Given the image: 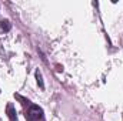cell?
Masks as SVG:
<instances>
[{
	"label": "cell",
	"instance_id": "obj_1",
	"mask_svg": "<svg viewBox=\"0 0 123 121\" xmlns=\"http://www.w3.org/2000/svg\"><path fill=\"white\" fill-rule=\"evenodd\" d=\"M26 118L27 121H39L43 118V110L39 107V105H34L30 104L27 111H26Z\"/></svg>",
	"mask_w": 123,
	"mask_h": 121
},
{
	"label": "cell",
	"instance_id": "obj_2",
	"mask_svg": "<svg viewBox=\"0 0 123 121\" xmlns=\"http://www.w3.org/2000/svg\"><path fill=\"white\" fill-rule=\"evenodd\" d=\"M7 116H9L10 121H16V110L12 104H7Z\"/></svg>",
	"mask_w": 123,
	"mask_h": 121
},
{
	"label": "cell",
	"instance_id": "obj_3",
	"mask_svg": "<svg viewBox=\"0 0 123 121\" xmlns=\"http://www.w3.org/2000/svg\"><path fill=\"white\" fill-rule=\"evenodd\" d=\"M0 27H1L4 31H9L10 29H12V24H10L9 20H0Z\"/></svg>",
	"mask_w": 123,
	"mask_h": 121
},
{
	"label": "cell",
	"instance_id": "obj_4",
	"mask_svg": "<svg viewBox=\"0 0 123 121\" xmlns=\"http://www.w3.org/2000/svg\"><path fill=\"white\" fill-rule=\"evenodd\" d=\"M36 78H37V84L40 88H44V83H43V78H42V74L40 71H36Z\"/></svg>",
	"mask_w": 123,
	"mask_h": 121
}]
</instances>
